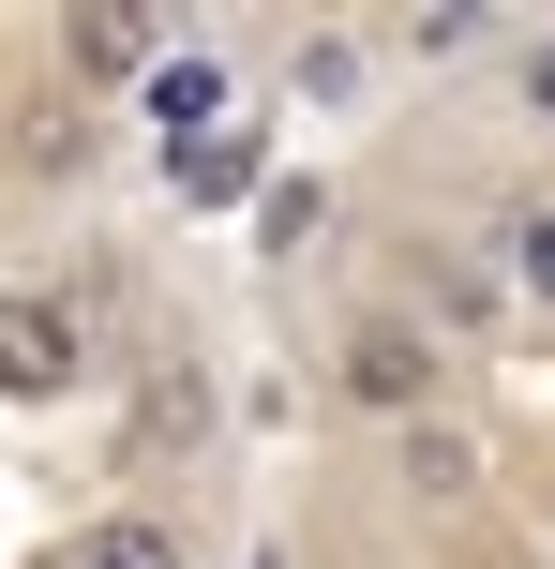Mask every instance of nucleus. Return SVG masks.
Masks as SVG:
<instances>
[{
	"instance_id": "f257e3e1",
	"label": "nucleus",
	"mask_w": 555,
	"mask_h": 569,
	"mask_svg": "<svg viewBox=\"0 0 555 569\" xmlns=\"http://www.w3.org/2000/svg\"><path fill=\"white\" fill-rule=\"evenodd\" d=\"M330 375H346L360 420H406V435H420V405H436V375H450V360H436V330H406V315H360Z\"/></svg>"
},
{
	"instance_id": "f03ea898",
	"label": "nucleus",
	"mask_w": 555,
	"mask_h": 569,
	"mask_svg": "<svg viewBox=\"0 0 555 569\" xmlns=\"http://www.w3.org/2000/svg\"><path fill=\"white\" fill-rule=\"evenodd\" d=\"M46 390H76V315L46 284H0V405H46Z\"/></svg>"
},
{
	"instance_id": "7ed1b4c3",
	"label": "nucleus",
	"mask_w": 555,
	"mask_h": 569,
	"mask_svg": "<svg viewBox=\"0 0 555 569\" xmlns=\"http://www.w3.org/2000/svg\"><path fill=\"white\" fill-rule=\"evenodd\" d=\"M60 569H180V525L166 510H90L76 540H60Z\"/></svg>"
},
{
	"instance_id": "20e7f679",
	"label": "nucleus",
	"mask_w": 555,
	"mask_h": 569,
	"mask_svg": "<svg viewBox=\"0 0 555 569\" xmlns=\"http://www.w3.org/2000/svg\"><path fill=\"white\" fill-rule=\"evenodd\" d=\"M150 60H166L150 0H90V16H76V76H150Z\"/></svg>"
},
{
	"instance_id": "39448f33",
	"label": "nucleus",
	"mask_w": 555,
	"mask_h": 569,
	"mask_svg": "<svg viewBox=\"0 0 555 569\" xmlns=\"http://www.w3.org/2000/svg\"><path fill=\"white\" fill-rule=\"evenodd\" d=\"M210 106H226L210 60H150V120H166V136H180V120H210Z\"/></svg>"
},
{
	"instance_id": "423d86ee",
	"label": "nucleus",
	"mask_w": 555,
	"mask_h": 569,
	"mask_svg": "<svg viewBox=\"0 0 555 569\" xmlns=\"http://www.w3.org/2000/svg\"><path fill=\"white\" fill-rule=\"evenodd\" d=\"M496 256H511V284H526V300H555V210H541V196L511 210V240H496Z\"/></svg>"
},
{
	"instance_id": "0eeeda50",
	"label": "nucleus",
	"mask_w": 555,
	"mask_h": 569,
	"mask_svg": "<svg viewBox=\"0 0 555 569\" xmlns=\"http://www.w3.org/2000/svg\"><path fill=\"white\" fill-rule=\"evenodd\" d=\"M420 284H436V315H480V300H496V284H480L466 256H450V240H420Z\"/></svg>"
},
{
	"instance_id": "6e6552de",
	"label": "nucleus",
	"mask_w": 555,
	"mask_h": 569,
	"mask_svg": "<svg viewBox=\"0 0 555 569\" xmlns=\"http://www.w3.org/2000/svg\"><path fill=\"white\" fill-rule=\"evenodd\" d=\"M511 106H526V120H541V136H555V30H541V46H526V60H511Z\"/></svg>"
}]
</instances>
